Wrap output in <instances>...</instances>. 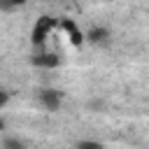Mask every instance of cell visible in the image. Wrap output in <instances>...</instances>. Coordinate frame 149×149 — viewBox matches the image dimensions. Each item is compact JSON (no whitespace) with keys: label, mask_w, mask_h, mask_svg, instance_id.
I'll return each mask as SVG.
<instances>
[{"label":"cell","mask_w":149,"mask_h":149,"mask_svg":"<svg viewBox=\"0 0 149 149\" xmlns=\"http://www.w3.org/2000/svg\"><path fill=\"white\" fill-rule=\"evenodd\" d=\"M37 98H40V102H42L44 109L56 112L61 107V102H63V91H58V88H44V91H40Z\"/></svg>","instance_id":"obj_2"},{"label":"cell","mask_w":149,"mask_h":149,"mask_svg":"<svg viewBox=\"0 0 149 149\" xmlns=\"http://www.w3.org/2000/svg\"><path fill=\"white\" fill-rule=\"evenodd\" d=\"M21 2H9V0H0V12H14Z\"/></svg>","instance_id":"obj_9"},{"label":"cell","mask_w":149,"mask_h":149,"mask_svg":"<svg viewBox=\"0 0 149 149\" xmlns=\"http://www.w3.org/2000/svg\"><path fill=\"white\" fill-rule=\"evenodd\" d=\"M7 102H9V93H7L5 88H0V109H2Z\"/></svg>","instance_id":"obj_10"},{"label":"cell","mask_w":149,"mask_h":149,"mask_svg":"<svg viewBox=\"0 0 149 149\" xmlns=\"http://www.w3.org/2000/svg\"><path fill=\"white\" fill-rule=\"evenodd\" d=\"M86 107H88V109H93V112H102V109H105V102L95 98V100H88V102H86Z\"/></svg>","instance_id":"obj_8"},{"label":"cell","mask_w":149,"mask_h":149,"mask_svg":"<svg viewBox=\"0 0 149 149\" xmlns=\"http://www.w3.org/2000/svg\"><path fill=\"white\" fill-rule=\"evenodd\" d=\"M54 28H56V19H51V16L37 19V23H35V28H33V42H35V44H44L47 35H49Z\"/></svg>","instance_id":"obj_1"},{"label":"cell","mask_w":149,"mask_h":149,"mask_svg":"<svg viewBox=\"0 0 149 149\" xmlns=\"http://www.w3.org/2000/svg\"><path fill=\"white\" fill-rule=\"evenodd\" d=\"M74 149H105V144L98 140H81V142H77Z\"/></svg>","instance_id":"obj_7"},{"label":"cell","mask_w":149,"mask_h":149,"mask_svg":"<svg viewBox=\"0 0 149 149\" xmlns=\"http://www.w3.org/2000/svg\"><path fill=\"white\" fill-rule=\"evenodd\" d=\"M30 63H33V65H37V68H44V70H54V68H58V65H61V58H58L56 54L44 51V54H35V56L30 58Z\"/></svg>","instance_id":"obj_3"},{"label":"cell","mask_w":149,"mask_h":149,"mask_svg":"<svg viewBox=\"0 0 149 149\" xmlns=\"http://www.w3.org/2000/svg\"><path fill=\"white\" fill-rule=\"evenodd\" d=\"M0 130H5V119L0 116Z\"/></svg>","instance_id":"obj_11"},{"label":"cell","mask_w":149,"mask_h":149,"mask_svg":"<svg viewBox=\"0 0 149 149\" xmlns=\"http://www.w3.org/2000/svg\"><path fill=\"white\" fill-rule=\"evenodd\" d=\"M84 37H88V42H93V44H107V40H109V30L102 28V26H95V28H91Z\"/></svg>","instance_id":"obj_5"},{"label":"cell","mask_w":149,"mask_h":149,"mask_svg":"<svg viewBox=\"0 0 149 149\" xmlns=\"http://www.w3.org/2000/svg\"><path fill=\"white\" fill-rule=\"evenodd\" d=\"M2 149H26V142L19 137H5L2 140Z\"/></svg>","instance_id":"obj_6"},{"label":"cell","mask_w":149,"mask_h":149,"mask_svg":"<svg viewBox=\"0 0 149 149\" xmlns=\"http://www.w3.org/2000/svg\"><path fill=\"white\" fill-rule=\"evenodd\" d=\"M61 28L68 33V37H70V42H72L74 47L84 44V33L77 28V23H74V21H70V19H63V21H61Z\"/></svg>","instance_id":"obj_4"}]
</instances>
